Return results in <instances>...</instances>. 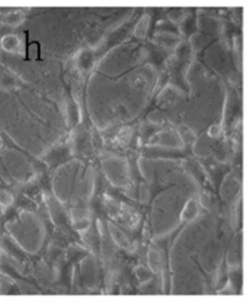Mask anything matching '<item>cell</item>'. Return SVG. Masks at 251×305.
Instances as JSON below:
<instances>
[{
	"label": "cell",
	"mask_w": 251,
	"mask_h": 305,
	"mask_svg": "<svg viewBox=\"0 0 251 305\" xmlns=\"http://www.w3.org/2000/svg\"><path fill=\"white\" fill-rule=\"evenodd\" d=\"M70 158V150L69 148L65 145H60V147L54 148L52 152L49 153V155L47 156V161L49 164L50 167H56L60 164L65 163L67 159Z\"/></svg>",
	"instance_id": "1"
}]
</instances>
